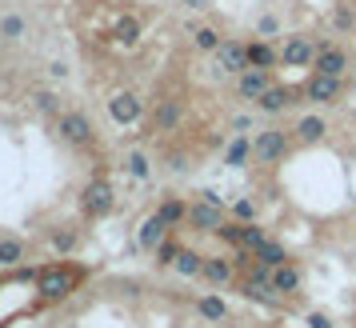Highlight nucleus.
Listing matches in <instances>:
<instances>
[{
    "label": "nucleus",
    "mask_w": 356,
    "mask_h": 328,
    "mask_svg": "<svg viewBox=\"0 0 356 328\" xmlns=\"http://www.w3.org/2000/svg\"><path fill=\"white\" fill-rule=\"evenodd\" d=\"M292 152V132L284 129H260L252 140V161L257 164H280Z\"/></svg>",
    "instance_id": "nucleus-4"
},
{
    "label": "nucleus",
    "mask_w": 356,
    "mask_h": 328,
    "mask_svg": "<svg viewBox=\"0 0 356 328\" xmlns=\"http://www.w3.org/2000/svg\"><path fill=\"white\" fill-rule=\"evenodd\" d=\"M196 312H200L209 325H220V320L228 316V304H225V300H220L216 293H204L200 300H196Z\"/></svg>",
    "instance_id": "nucleus-23"
},
{
    "label": "nucleus",
    "mask_w": 356,
    "mask_h": 328,
    "mask_svg": "<svg viewBox=\"0 0 356 328\" xmlns=\"http://www.w3.org/2000/svg\"><path fill=\"white\" fill-rule=\"evenodd\" d=\"M49 72H52V76H56V81H65V76H68V68L60 65V60H52V65H49Z\"/></svg>",
    "instance_id": "nucleus-41"
},
{
    "label": "nucleus",
    "mask_w": 356,
    "mask_h": 328,
    "mask_svg": "<svg viewBox=\"0 0 356 328\" xmlns=\"http://www.w3.org/2000/svg\"><path fill=\"white\" fill-rule=\"evenodd\" d=\"M113 204H116L113 184L104 181V177H92V181L81 188V213H84V220H100V216H108V213H113Z\"/></svg>",
    "instance_id": "nucleus-5"
},
{
    "label": "nucleus",
    "mask_w": 356,
    "mask_h": 328,
    "mask_svg": "<svg viewBox=\"0 0 356 328\" xmlns=\"http://www.w3.org/2000/svg\"><path fill=\"white\" fill-rule=\"evenodd\" d=\"M312 72H324V76H344L348 72V52L337 49V44H321V52H316V60H312Z\"/></svg>",
    "instance_id": "nucleus-14"
},
{
    "label": "nucleus",
    "mask_w": 356,
    "mask_h": 328,
    "mask_svg": "<svg viewBox=\"0 0 356 328\" xmlns=\"http://www.w3.org/2000/svg\"><path fill=\"white\" fill-rule=\"evenodd\" d=\"M8 280H13V277H0V288H4V284H8Z\"/></svg>",
    "instance_id": "nucleus-43"
},
{
    "label": "nucleus",
    "mask_w": 356,
    "mask_h": 328,
    "mask_svg": "<svg viewBox=\"0 0 356 328\" xmlns=\"http://www.w3.org/2000/svg\"><path fill=\"white\" fill-rule=\"evenodd\" d=\"M264 240H268V236H264V229H260L257 220H252V224H241V248H252V252H257Z\"/></svg>",
    "instance_id": "nucleus-34"
},
{
    "label": "nucleus",
    "mask_w": 356,
    "mask_h": 328,
    "mask_svg": "<svg viewBox=\"0 0 356 328\" xmlns=\"http://www.w3.org/2000/svg\"><path fill=\"white\" fill-rule=\"evenodd\" d=\"M257 261H260V264H268V268H276V264L292 261V256L284 252V245H276V240H264V245L257 248Z\"/></svg>",
    "instance_id": "nucleus-30"
},
{
    "label": "nucleus",
    "mask_w": 356,
    "mask_h": 328,
    "mask_svg": "<svg viewBox=\"0 0 356 328\" xmlns=\"http://www.w3.org/2000/svg\"><path fill=\"white\" fill-rule=\"evenodd\" d=\"M292 104H296V88H289V84H273V88L257 100V108L260 113H268V116L284 113V108H292Z\"/></svg>",
    "instance_id": "nucleus-16"
},
{
    "label": "nucleus",
    "mask_w": 356,
    "mask_h": 328,
    "mask_svg": "<svg viewBox=\"0 0 356 328\" xmlns=\"http://www.w3.org/2000/svg\"><path fill=\"white\" fill-rule=\"evenodd\" d=\"M204 280H209L212 288H225L236 280V264L232 256H204Z\"/></svg>",
    "instance_id": "nucleus-17"
},
{
    "label": "nucleus",
    "mask_w": 356,
    "mask_h": 328,
    "mask_svg": "<svg viewBox=\"0 0 356 328\" xmlns=\"http://www.w3.org/2000/svg\"><path fill=\"white\" fill-rule=\"evenodd\" d=\"M212 56H216V68L232 72V76H241L244 68H248V44H241V40H225Z\"/></svg>",
    "instance_id": "nucleus-11"
},
{
    "label": "nucleus",
    "mask_w": 356,
    "mask_h": 328,
    "mask_svg": "<svg viewBox=\"0 0 356 328\" xmlns=\"http://www.w3.org/2000/svg\"><path fill=\"white\" fill-rule=\"evenodd\" d=\"M268 88H273V76H268L264 68H244L241 76H236V92H241L244 100H260Z\"/></svg>",
    "instance_id": "nucleus-13"
},
{
    "label": "nucleus",
    "mask_w": 356,
    "mask_h": 328,
    "mask_svg": "<svg viewBox=\"0 0 356 328\" xmlns=\"http://www.w3.org/2000/svg\"><path fill=\"white\" fill-rule=\"evenodd\" d=\"M76 245H81V232L76 229H56L52 232V248H56V252H76Z\"/></svg>",
    "instance_id": "nucleus-33"
},
{
    "label": "nucleus",
    "mask_w": 356,
    "mask_h": 328,
    "mask_svg": "<svg viewBox=\"0 0 356 328\" xmlns=\"http://www.w3.org/2000/svg\"><path fill=\"white\" fill-rule=\"evenodd\" d=\"M52 132L65 140V145L72 148H92L97 145V129H92V120L84 113H76V108H68V113H60L56 120H52Z\"/></svg>",
    "instance_id": "nucleus-2"
},
{
    "label": "nucleus",
    "mask_w": 356,
    "mask_h": 328,
    "mask_svg": "<svg viewBox=\"0 0 356 328\" xmlns=\"http://www.w3.org/2000/svg\"><path fill=\"white\" fill-rule=\"evenodd\" d=\"M332 28H337V33H356V8L353 4H337V8H332Z\"/></svg>",
    "instance_id": "nucleus-32"
},
{
    "label": "nucleus",
    "mask_w": 356,
    "mask_h": 328,
    "mask_svg": "<svg viewBox=\"0 0 356 328\" xmlns=\"http://www.w3.org/2000/svg\"><path fill=\"white\" fill-rule=\"evenodd\" d=\"M257 33H260V36H276V33H280V24H276V17H260Z\"/></svg>",
    "instance_id": "nucleus-37"
},
{
    "label": "nucleus",
    "mask_w": 356,
    "mask_h": 328,
    "mask_svg": "<svg viewBox=\"0 0 356 328\" xmlns=\"http://www.w3.org/2000/svg\"><path fill=\"white\" fill-rule=\"evenodd\" d=\"M324 132H328V120L316 113H308L296 120V129H292V140L296 145H316V140H324Z\"/></svg>",
    "instance_id": "nucleus-18"
},
{
    "label": "nucleus",
    "mask_w": 356,
    "mask_h": 328,
    "mask_svg": "<svg viewBox=\"0 0 356 328\" xmlns=\"http://www.w3.org/2000/svg\"><path fill=\"white\" fill-rule=\"evenodd\" d=\"M24 33H29V20L20 17V13H4L0 17V36L4 40H20Z\"/></svg>",
    "instance_id": "nucleus-28"
},
{
    "label": "nucleus",
    "mask_w": 356,
    "mask_h": 328,
    "mask_svg": "<svg viewBox=\"0 0 356 328\" xmlns=\"http://www.w3.org/2000/svg\"><path fill=\"white\" fill-rule=\"evenodd\" d=\"M248 161H252V140H248V136L228 140V148H225V164L228 168H244Z\"/></svg>",
    "instance_id": "nucleus-24"
},
{
    "label": "nucleus",
    "mask_w": 356,
    "mask_h": 328,
    "mask_svg": "<svg viewBox=\"0 0 356 328\" xmlns=\"http://www.w3.org/2000/svg\"><path fill=\"white\" fill-rule=\"evenodd\" d=\"M200 200H209V204H220V208H225V197H220L216 188H204V192H200Z\"/></svg>",
    "instance_id": "nucleus-40"
},
{
    "label": "nucleus",
    "mask_w": 356,
    "mask_h": 328,
    "mask_svg": "<svg viewBox=\"0 0 356 328\" xmlns=\"http://www.w3.org/2000/svg\"><path fill=\"white\" fill-rule=\"evenodd\" d=\"M300 284H305V272H300V264L296 261H284L273 268V288L280 296H296L300 293Z\"/></svg>",
    "instance_id": "nucleus-15"
},
{
    "label": "nucleus",
    "mask_w": 356,
    "mask_h": 328,
    "mask_svg": "<svg viewBox=\"0 0 356 328\" xmlns=\"http://www.w3.org/2000/svg\"><path fill=\"white\" fill-rule=\"evenodd\" d=\"M84 280V268H76V264H49V268H40V280H36V293H40V300L44 304H56V300H65V296H72L76 288H81Z\"/></svg>",
    "instance_id": "nucleus-1"
},
{
    "label": "nucleus",
    "mask_w": 356,
    "mask_h": 328,
    "mask_svg": "<svg viewBox=\"0 0 356 328\" xmlns=\"http://www.w3.org/2000/svg\"><path fill=\"white\" fill-rule=\"evenodd\" d=\"M228 224V216L220 204H209V200H196L188 204V229L193 232H204V236H216V232Z\"/></svg>",
    "instance_id": "nucleus-6"
},
{
    "label": "nucleus",
    "mask_w": 356,
    "mask_h": 328,
    "mask_svg": "<svg viewBox=\"0 0 356 328\" xmlns=\"http://www.w3.org/2000/svg\"><path fill=\"white\" fill-rule=\"evenodd\" d=\"M324 44V40H321ZM321 44L312 40V36H284L280 40V65H289V68H305L316 60V52H321Z\"/></svg>",
    "instance_id": "nucleus-7"
},
{
    "label": "nucleus",
    "mask_w": 356,
    "mask_h": 328,
    "mask_svg": "<svg viewBox=\"0 0 356 328\" xmlns=\"http://www.w3.org/2000/svg\"><path fill=\"white\" fill-rule=\"evenodd\" d=\"M140 40V20L136 17H120L113 24V44H120V49H132Z\"/></svg>",
    "instance_id": "nucleus-22"
},
{
    "label": "nucleus",
    "mask_w": 356,
    "mask_h": 328,
    "mask_svg": "<svg viewBox=\"0 0 356 328\" xmlns=\"http://www.w3.org/2000/svg\"><path fill=\"white\" fill-rule=\"evenodd\" d=\"M124 172H129L132 181H148V156L140 152V148L124 152Z\"/></svg>",
    "instance_id": "nucleus-31"
},
{
    "label": "nucleus",
    "mask_w": 356,
    "mask_h": 328,
    "mask_svg": "<svg viewBox=\"0 0 356 328\" xmlns=\"http://www.w3.org/2000/svg\"><path fill=\"white\" fill-rule=\"evenodd\" d=\"M29 100H33V108H36V113H40V116H52V120L60 116V100L52 97L49 88H36V92H33V97H29Z\"/></svg>",
    "instance_id": "nucleus-29"
},
{
    "label": "nucleus",
    "mask_w": 356,
    "mask_h": 328,
    "mask_svg": "<svg viewBox=\"0 0 356 328\" xmlns=\"http://www.w3.org/2000/svg\"><path fill=\"white\" fill-rule=\"evenodd\" d=\"M184 120V104L177 97H161L156 100V108L148 116V136H156V132H172Z\"/></svg>",
    "instance_id": "nucleus-9"
},
{
    "label": "nucleus",
    "mask_w": 356,
    "mask_h": 328,
    "mask_svg": "<svg viewBox=\"0 0 356 328\" xmlns=\"http://www.w3.org/2000/svg\"><path fill=\"white\" fill-rule=\"evenodd\" d=\"M236 288H241L244 300H257V304H280V293L273 288V268L268 264H252V272H244L236 280Z\"/></svg>",
    "instance_id": "nucleus-3"
},
{
    "label": "nucleus",
    "mask_w": 356,
    "mask_h": 328,
    "mask_svg": "<svg viewBox=\"0 0 356 328\" xmlns=\"http://www.w3.org/2000/svg\"><path fill=\"white\" fill-rule=\"evenodd\" d=\"M216 236H220V240H228L232 248H241V220H228V224L216 232Z\"/></svg>",
    "instance_id": "nucleus-36"
},
{
    "label": "nucleus",
    "mask_w": 356,
    "mask_h": 328,
    "mask_svg": "<svg viewBox=\"0 0 356 328\" xmlns=\"http://www.w3.org/2000/svg\"><path fill=\"white\" fill-rule=\"evenodd\" d=\"M273 65H280V49H273L268 40H252L248 44V68H264L268 72Z\"/></svg>",
    "instance_id": "nucleus-21"
},
{
    "label": "nucleus",
    "mask_w": 356,
    "mask_h": 328,
    "mask_svg": "<svg viewBox=\"0 0 356 328\" xmlns=\"http://www.w3.org/2000/svg\"><path fill=\"white\" fill-rule=\"evenodd\" d=\"M108 116H113L116 124H136V120L145 116V100L136 97L132 88L113 92V97H108Z\"/></svg>",
    "instance_id": "nucleus-10"
},
{
    "label": "nucleus",
    "mask_w": 356,
    "mask_h": 328,
    "mask_svg": "<svg viewBox=\"0 0 356 328\" xmlns=\"http://www.w3.org/2000/svg\"><path fill=\"white\" fill-rule=\"evenodd\" d=\"M156 216H161L164 224L177 232L180 224H188V204H184L180 197H164L161 204H156Z\"/></svg>",
    "instance_id": "nucleus-20"
},
{
    "label": "nucleus",
    "mask_w": 356,
    "mask_h": 328,
    "mask_svg": "<svg viewBox=\"0 0 356 328\" xmlns=\"http://www.w3.org/2000/svg\"><path fill=\"white\" fill-rule=\"evenodd\" d=\"M188 4H193V8H204V0H188Z\"/></svg>",
    "instance_id": "nucleus-42"
},
{
    "label": "nucleus",
    "mask_w": 356,
    "mask_h": 328,
    "mask_svg": "<svg viewBox=\"0 0 356 328\" xmlns=\"http://www.w3.org/2000/svg\"><path fill=\"white\" fill-rule=\"evenodd\" d=\"M24 256H29V245L13 232H0V268H17Z\"/></svg>",
    "instance_id": "nucleus-19"
},
{
    "label": "nucleus",
    "mask_w": 356,
    "mask_h": 328,
    "mask_svg": "<svg viewBox=\"0 0 356 328\" xmlns=\"http://www.w3.org/2000/svg\"><path fill=\"white\" fill-rule=\"evenodd\" d=\"M177 272H180L184 280L204 277V256H200L196 248H184V252H180V261H177Z\"/></svg>",
    "instance_id": "nucleus-25"
},
{
    "label": "nucleus",
    "mask_w": 356,
    "mask_h": 328,
    "mask_svg": "<svg viewBox=\"0 0 356 328\" xmlns=\"http://www.w3.org/2000/svg\"><path fill=\"white\" fill-rule=\"evenodd\" d=\"M168 236H172V229H168L161 216L152 213V216H145V224H140V232H136V248H145V252H156V248H161Z\"/></svg>",
    "instance_id": "nucleus-12"
},
{
    "label": "nucleus",
    "mask_w": 356,
    "mask_h": 328,
    "mask_svg": "<svg viewBox=\"0 0 356 328\" xmlns=\"http://www.w3.org/2000/svg\"><path fill=\"white\" fill-rule=\"evenodd\" d=\"M188 33H193V44L200 52H216L225 40H220V33L216 28H209V24H188Z\"/></svg>",
    "instance_id": "nucleus-26"
},
{
    "label": "nucleus",
    "mask_w": 356,
    "mask_h": 328,
    "mask_svg": "<svg viewBox=\"0 0 356 328\" xmlns=\"http://www.w3.org/2000/svg\"><path fill=\"white\" fill-rule=\"evenodd\" d=\"M308 328H332V320L324 312H308Z\"/></svg>",
    "instance_id": "nucleus-38"
},
{
    "label": "nucleus",
    "mask_w": 356,
    "mask_h": 328,
    "mask_svg": "<svg viewBox=\"0 0 356 328\" xmlns=\"http://www.w3.org/2000/svg\"><path fill=\"white\" fill-rule=\"evenodd\" d=\"M312 104H340V97H344V81L340 76H324V72H312L305 81V88H300Z\"/></svg>",
    "instance_id": "nucleus-8"
},
{
    "label": "nucleus",
    "mask_w": 356,
    "mask_h": 328,
    "mask_svg": "<svg viewBox=\"0 0 356 328\" xmlns=\"http://www.w3.org/2000/svg\"><path fill=\"white\" fill-rule=\"evenodd\" d=\"M168 168H172V172H184V168H188V161H184V152H172V156H168Z\"/></svg>",
    "instance_id": "nucleus-39"
},
{
    "label": "nucleus",
    "mask_w": 356,
    "mask_h": 328,
    "mask_svg": "<svg viewBox=\"0 0 356 328\" xmlns=\"http://www.w3.org/2000/svg\"><path fill=\"white\" fill-rule=\"evenodd\" d=\"M180 252H184V245H180V236H168V240H164V245L156 248V252H152V256H156V264H161V268H177Z\"/></svg>",
    "instance_id": "nucleus-27"
},
{
    "label": "nucleus",
    "mask_w": 356,
    "mask_h": 328,
    "mask_svg": "<svg viewBox=\"0 0 356 328\" xmlns=\"http://www.w3.org/2000/svg\"><path fill=\"white\" fill-rule=\"evenodd\" d=\"M232 216H236L241 224H252V220H257V204H252V200H248V197L232 200Z\"/></svg>",
    "instance_id": "nucleus-35"
}]
</instances>
